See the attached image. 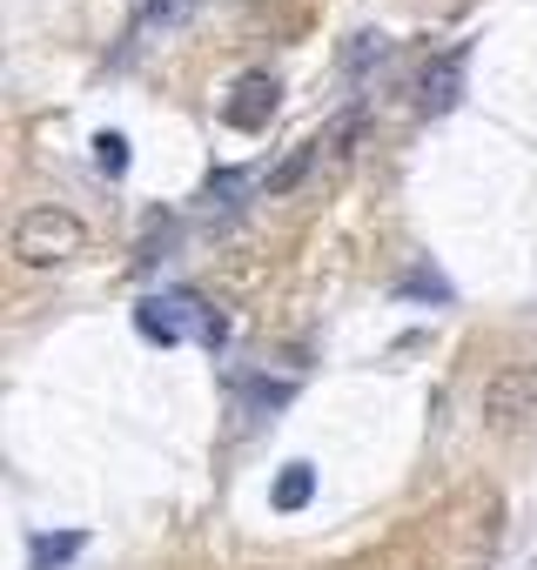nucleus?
<instances>
[{
	"instance_id": "nucleus-6",
	"label": "nucleus",
	"mask_w": 537,
	"mask_h": 570,
	"mask_svg": "<svg viewBox=\"0 0 537 570\" xmlns=\"http://www.w3.org/2000/svg\"><path fill=\"white\" fill-rule=\"evenodd\" d=\"M202 0H141V35H175L195 21Z\"/></svg>"
},
{
	"instance_id": "nucleus-3",
	"label": "nucleus",
	"mask_w": 537,
	"mask_h": 570,
	"mask_svg": "<svg viewBox=\"0 0 537 570\" xmlns=\"http://www.w3.org/2000/svg\"><path fill=\"white\" fill-rule=\"evenodd\" d=\"M88 248V228L68 215V208H28L14 222V255L28 268H55V262H75Z\"/></svg>"
},
{
	"instance_id": "nucleus-4",
	"label": "nucleus",
	"mask_w": 537,
	"mask_h": 570,
	"mask_svg": "<svg viewBox=\"0 0 537 570\" xmlns=\"http://www.w3.org/2000/svg\"><path fill=\"white\" fill-rule=\"evenodd\" d=\"M276 101H283L276 75H242V81H235V95L222 101V121H228V128H242V135H262V128H268V115H276Z\"/></svg>"
},
{
	"instance_id": "nucleus-9",
	"label": "nucleus",
	"mask_w": 537,
	"mask_h": 570,
	"mask_svg": "<svg viewBox=\"0 0 537 570\" xmlns=\"http://www.w3.org/2000/svg\"><path fill=\"white\" fill-rule=\"evenodd\" d=\"M75 550H81V537H75V530H68V537H35V557H28V570H61Z\"/></svg>"
},
{
	"instance_id": "nucleus-7",
	"label": "nucleus",
	"mask_w": 537,
	"mask_h": 570,
	"mask_svg": "<svg viewBox=\"0 0 537 570\" xmlns=\"http://www.w3.org/2000/svg\"><path fill=\"white\" fill-rule=\"evenodd\" d=\"M316 497V470L310 463H290L283 476H276V510H303Z\"/></svg>"
},
{
	"instance_id": "nucleus-11",
	"label": "nucleus",
	"mask_w": 537,
	"mask_h": 570,
	"mask_svg": "<svg viewBox=\"0 0 537 570\" xmlns=\"http://www.w3.org/2000/svg\"><path fill=\"white\" fill-rule=\"evenodd\" d=\"M95 168L101 175H128V141L121 135H95Z\"/></svg>"
},
{
	"instance_id": "nucleus-5",
	"label": "nucleus",
	"mask_w": 537,
	"mask_h": 570,
	"mask_svg": "<svg viewBox=\"0 0 537 570\" xmlns=\"http://www.w3.org/2000/svg\"><path fill=\"white\" fill-rule=\"evenodd\" d=\"M463 61H470V48H450L443 61H430L423 68V115H443V108H457V95H463Z\"/></svg>"
},
{
	"instance_id": "nucleus-2",
	"label": "nucleus",
	"mask_w": 537,
	"mask_h": 570,
	"mask_svg": "<svg viewBox=\"0 0 537 570\" xmlns=\"http://www.w3.org/2000/svg\"><path fill=\"white\" fill-rule=\"evenodd\" d=\"M537 423V363H497L484 376V430L517 443Z\"/></svg>"
},
{
	"instance_id": "nucleus-10",
	"label": "nucleus",
	"mask_w": 537,
	"mask_h": 570,
	"mask_svg": "<svg viewBox=\"0 0 537 570\" xmlns=\"http://www.w3.org/2000/svg\"><path fill=\"white\" fill-rule=\"evenodd\" d=\"M383 55H390V41H383V35H357V41L343 48V75L357 81V75H363L370 61H383Z\"/></svg>"
},
{
	"instance_id": "nucleus-1",
	"label": "nucleus",
	"mask_w": 537,
	"mask_h": 570,
	"mask_svg": "<svg viewBox=\"0 0 537 570\" xmlns=\"http://www.w3.org/2000/svg\"><path fill=\"white\" fill-rule=\"evenodd\" d=\"M135 323H141V336L148 343H222V316L195 296V289H162V296H148L141 309H135Z\"/></svg>"
},
{
	"instance_id": "nucleus-8",
	"label": "nucleus",
	"mask_w": 537,
	"mask_h": 570,
	"mask_svg": "<svg viewBox=\"0 0 537 570\" xmlns=\"http://www.w3.org/2000/svg\"><path fill=\"white\" fill-rule=\"evenodd\" d=\"M316 161H323V141H303V148H296V155H290L276 175H268V195H290V188H296V181H303Z\"/></svg>"
}]
</instances>
